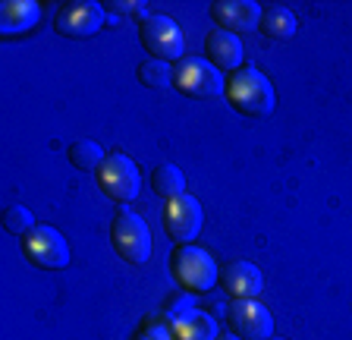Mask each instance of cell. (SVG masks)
Listing matches in <instances>:
<instances>
[{
	"label": "cell",
	"instance_id": "obj_1",
	"mask_svg": "<svg viewBox=\"0 0 352 340\" xmlns=\"http://www.w3.org/2000/svg\"><path fill=\"white\" fill-rule=\"evenodd\" d=\"M227 104L242 117H271L277 107V92H274L271 79L255 67H239L236 73H230L227 92H223Z\"/></svg>",
	"mask_w": 352,
	"mask_h": 340
},
{
	"label": "cell",
	"instance_id": "obj_2",
	"mask_svg": "<svg viewBox=\"0 0 352 340\" xmlns=\"http://www.w3.org/2000/svg\"><path fill=\"white\" fill-rule=\"evenodd\" d=\"M170 274H173L179 290L198 296V293H208L217 284L220 268L211 259V252L189 243V246H173V252H170Z\"/></svg>",
	"mask_w": 352,
	"mask_h": 340
},
{
	"label": "cell",
	"instance_id": "obj_3",
	"mask_svg": "<svg viewBox=\"0 0 352 340\" xmlns=\"http://www.w3.org/2000/svg\"><path fill=\"white\" fill-rule=\"evenodd\" d=\"M173 89L186 98H195V101H211V98H220L227 92V76L211 60L189 54L173 67Z\"/></svg>",
	"mask_w": 352,
	"mask_h": 340
},
{
	"label": "cell",
	"instance_id": "obj_4",
	"mask_svg": "<svg viewBox=\"0 0 352 340\" xmlns=\"http://www.w3.org/2000/svg\"><path fill=\"white\" fill-rule=\"evenodd\" d=\"M110 246L123 262L129 265H145L151 259V233L148 224L142 221L135 211H129L126 205L117 208V215L110 221Z\"/></svg>",
	"mask_w": 352,
	"mask_h": 340
},
{
	"label": "cell",
	"instance_id": "obj_5",
	"mask_svg": "<svg viewBox=\"0 0 352 340\" xmlns=\"http://www.w3.org/2000/svg\"><path fill=\"white\" fill-rule=\"evenodd\" d=\"M98 177V189L107 195L110 202H117V205H129L135 195L142 193V173L135 167L129 155L123 151H113V155L104 158V164L95 170Z\"/></svg>",
	"mask_w": 352,
	"mask_h": 340
},
{
	"label": "cell",
	"instance_id": "obj_6",
	"mask_svg": "<svg viewBox=\"0 0 352 340\" xmlns=\"http://www.w3.org/2000/svg\"><path fill=\"white\" fill-rule=\"evenodd\" d=\"M22 255L41 271H63L69 265V243L51 224H35V227L19 240Z\"/></svg>",
	"mask_w": 352,
	"mask_h": 340
},
{
	"label": "cell",
	"instance_id": "obj_7",
	"mask_svg": "<svg viewBox=\"0 0 352 340\" xmlns=\"http://www.w3.org/2000/svg\"><path fill=\"white\" fill-rule=\"evenodd\" d=\"M142 47L151 54V60H164V63H179L183 60V29L164 13H148V19L139 23Z\"/></svg>",
	"mask_w": 352,
	"mask_h": 340
},
{
	"label": "cell",
	"instance_id": "obj_8",
	"mask_svg": "<svg viewBox=\"0 0 352 340\" xmlns=\"http://www.w3.org/2000/svg\"><path fill=\"white\" fill-rule=\"evenodd\" d=\"M104 25V7L95 0H69L54 13V32L63 38H91Z\"/></svg>",
	"mask_w": 352,
	"mask_h": 340
},
{
	"label": "cell",
	"instance_id": "obj_9",
	"mask_svg": "<svg viewBox=\"0 0 352 340\" xmlns=\"http://www.w3.org/2000/svg\"><path fill=\"white\" fill-rule=\"evenodd\" d=\"M227 325H230V334H236L242 340L274 337V315L258 299H236V303H230Z\"/></svg>",
	"mask_w": 352,
	"mask_h": 340
},
{
	"label": "cell",
	"instance_id": "obj_10",
	"mask_svg": "<svg viewBox=\"0 0 352 340\" xmlns=\"http://www.w3.org/2000/svg\"><path fill=\"white\" fill-rule=\"evenodd\" d=\"M201 224H205L201 205H198V199H192L189 193L167 202V208H164V233H167L176 246H189L192 240L201 233Z\"/></svg>",
	"mask_w": 352,
	"mask_h": 340
},
{
	"label": "cell",
	"instance_id": "obj_11",
	"mask_svg": "<svg viewBox=\"0 0 352 340\" xmlns=\"http://www.w3.org/2000/svg\"><path fill=\"white\" fill-rule=\"evenodd\" d=\"M264 7H258L255 0H214L208 7V16L214 19V25L233 35H249L261 25Z\"/></svg>",
	"mask_w": 352,
	"mask_h": 340
},
{
	"label": "cell",
	"instance_id": "obj_12",
	"mask_svg": "<svg viewBox=\"0 0 352 340\" xmlns=\"http://www.w3.org/2000/svg\"><path fill=\"white\" fill-rule=\"evenodd\" d=\"M217 284L233 303L236 299H258V293L264 290V277L252 262H233V265L220 268Z\"/></svg>",
	"mask_w": 352,
	"mask_h": 340
},
{
	"label": "cell",
	"instance_id": "obj_13",
	"mask_svg": "<svg viewBox=\"0 0 352 340\" xmlns=\"http://www.w3.org/2000/svg\"><path fill=\"white\" fill-rule=\"evenodd\" d=\"M205 54L220 73H236L242 67V41L233 32L211 29L205 35Z\"/></svg>",
	"mask_w": 352,
	"mask_h": 340
},
{
	"label": "cell",
	"instance_id": "obj_14",
	"mask_svg": "<svg viewBox=\"0 0 352 340\" xmlns=\"http://www.w3.org/2000/svg\"><path fill=\"white\" fill-rule=\"evenodd\" d=\"M41 23V7L35 0H3L0 3V32L7 38L25 35Z\"/></svg>",
	"mask_w": 352,
	"mask_h": 340
},
{
	"label": "cell",
	"instance_id": "obj_15",
	"mask_svg": "<svg viewBox=\"0 0 352 340\" xmlns=\"http://www.w3.org/2000/svg\"><path fill=\"white\" fill-rule=\"evenodd\" d=\"M167 328L173 340H217V321L195 306L179 312V315H170Z\"/></svg>",
	"mask_w": 352,
	"mask_h": 340
},
{
	"label": "cell",
	"instance_id": "obj_16",
	"mask_svg": "<svg viewBox=\"0 0 352 340\" xmlns=\"http://www.w3.org/2000/svg\"><path fill=\"white\" fill-rule=\"evenodd\" d=\"M258 32H261L264 38H271V41H286V38L296 35V13L289 7H280V3L264 7Z\"/></svg>",
	"mask_w": 352,
	"mask_h": 340
},
{
	"label": "cell",
	"instance_id": "obj_17",
	"mask_svg": "<svg viewBox=\"0 0 352 340\" xmlns=\"http://www.w3.org/2000/svg\"><path fill=\"white\" fill-rule=\"evenodd\" d=\"M151 189L154 195H161L167 202L179 199V195H186V173L176 164H157L151 170Z\"/></svg>",
	"mask_w": 352,
	"mask_h": 340
},
{
	"label": "cell",
	"instance_id": "obj_18",
	"mask_svg": "<svg viewBox=\"0 0 352 340\" xmlns=\"http://www.w3.org/2000/svg\"><path fill=\"white\" fill-rule=\"evenodd\" d=\"M66 158L76 170H98L104 164V148L98 145L95 139H76L73 145L66 148Z\"/></svg>",
	"mask_w": 352,
	"mask_h": 340
},
{
	"label": "cell",
	"instance_id": "obj_19",
	"mask_svg": "<svg viewBox=\"0 0 352 340\" xmlns=\"http://www.w3.org/2000/svg\"><path fill=\"white\" fill-rule=\"evenodd\" d=\"M135 76H139V82L145 89H167V85H173V67L164 63V60H145V63H139Z\"/></svg>",
	"mask_w": 352,
	"mask_h": 340
},
{
	"label": "cell",
	"instance_id": "obj_20",
	"mask_svg": "<svg viewBox=\"0 0 352 340\" xmlns=\"http://www.w3.org/2000/svg\"><path fill=\"white\" fill-rule=\"evenodd\" d=\"M32 227H35V215H32L25 205H10L7 211H3V230H7L10 237L22 240Z\"/></svg>",
	"mask_w": 352,
	"mask_h": 340
},
{
	"label": "cell",
	"instance_id": "obj_21",
	"mask_svg": "<svg viewBox=\"0 0 352 340\" xmlns=\"http://www.w3.org/2000/svg\"><path fill=\"white\" fill-rule=\"evenodd\" d=\"M132 340H173V334H170L167 321H157L154 315H148L139 331L132 334Z\"/></svg>",
	"mask_w": 352,
	"mask_h": 340
},
{
	"label": "cell",
	"instance_id": "obj_22",
	"mask_svg": "<svg viewBox=\"0 0 352 340\" xmlns=\"http://www.w3.org/2000/svg\"><path fill=\"white\" fill-rule=\"evenodd\" d=\"M110 10H120V13H129V16H135V19H148V13H145V3H110Z\"/></svg>",
	"mask_w": 352,
	"mask_h": 340
},
{
	"label": "cell",
	"instance_id": "obj_23",
	"mask_svg": "<svg viewBox=\"0 0 352 340\" xmlns=\"http://www.w3.org/2000/svg\"><path fill=\"white\" fill-rule=\"evenodd\" d=\"M217 340H242V337H236V334H223V337H217Z\"/></svg>",
	"mask_w": 352,
	"mask_h": 340
},
{
	"label": "cell",
	"instance_id": "obj_24",
	"mask_svg": "<svg viewBox=\"0 0 352 340\" xmlns=\"http://www.w3.org/2000/svg\"><path fill=\"white\" fill-rule=\"evenodd\" d=\"M267 340H286V337H267Z\"/></svg>",
	"mask_w": 352,
	"mask_h": 340
}]
</instances>
